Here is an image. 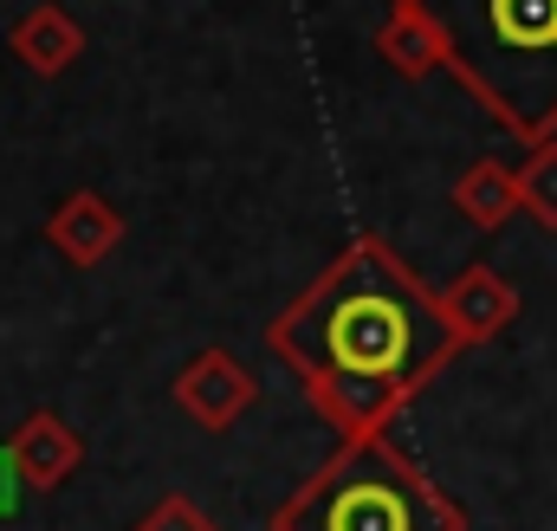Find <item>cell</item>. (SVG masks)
<instances>
[{"mask_svg": "<svg viewBox=\"0 0 557 531\" xmlns=\"http://www.w3.org/2000/svg\"><path fill=\"white\" fill-rule=\"evenodd\" d=\"M454 208H460L480 234L506 227V221L519 214V169H512V162H499V156L467 162V169H460V182H454Z\"/></svg>", "mask_w": 557, "mask_h": 531, "instance_id": "obj_9", "label": "cell"}, {"mask_svg": "<svg viewBox=\"0 0 557 531\" xmlns=\"http://www.w3.org/2000/svg\"><path fill=\"white\" fill-rule=\"evenodd\" d=\"M7 454H13V467H20V480H26V486H39V493H59V486L78 473V460H85V441H78V428H72L59 408H33V415L13 428Z\"/></svg>", "mask_w": 557, "mask_h": 531, "instance_id": "obj_6", "label": "cell"}, {"mask_svg": "<svg viewBox=\"0 0 557 531\" xmlns=\"http://www.w3.org/2000/svg\"><path fill=\"white\" fill-rule=\"evenodd\" d=\"M131 531H221V526H214V519H208L188 493H162V499H156V506H149Z\"/></svg>", "mask_w": 557, "mask_h": 531, "instance_id": "obj_11", "label": "cell"}, {"mask_svg": "<svg viewBox=\"0 0 557 531\" xmlns=\"http://www.w3.org/2000/svg\"><path fill=\"white\" fill-rule=\"evenodd\" d=\"M20 486H26V480H20V467H13V454L0 447V519H13V513H20Z\"/></svg>", "mask_w": 557, "mask_h": 531, "instance_id": "obj_12", "label": "cell"}, {"mask_svg": "<svg viewBox=\"0 0 557 531\" xmlns=\"http://www.w3.org/2000/svg\"><path fill=\"white\" fill-rule=\"evenodd\" d=\"M267 350L344 441H376L460 357V337L416 266L383 234H357L267 324Z\"/></svg>", "mask_w": 557, "mask_h": 531, "instance_id": "obj_1", "label": "cell"}, {"mask_svg": "<svg viewBox=\"0 0 557 531\" xmlns=\"http://www.w3.org/2000/svg\"><path fill=\"white\" fill-rule=\"evenodd\" d=\"M434 46V65L519 143L557 136V0H389Z\"/></svg>", "mask_w": 557, "mask_h": 531, "instance_id": "obj_2", "label": "cell"}, {"mask_svg": "<svg viewBox=\"0 0 557 531\" xmlns=\"http://www.w3.org/2000/svg\"><path fill=\"white\" fill-rule=\"evenodd\" d=\"M7 46H13V59L26 65V72H39V78H59L78 52H85V26L59 7V0H39V7H26L20 20H13V33H7Z\"/></svg>", "mask_w": 557, "mask_h": 531, "instance_id": "obj_8", "label": "cell"}, {"mask_svg": "<svg viewBox=\"0 0 557 531\" xmlns=\"http://www.w3.org/2000/svg\"><path fill=\"white\" fill-rule=\"evenodd\" d=\"M46 240L72 266H98L124 247V214L98 195V188H72L52 214H46Z\"/></svg>", "mask_w": 557, "mask_h": 531, "instance_id": "obj_7", "label": "cell"}, {"mask_svg": "<svg viewBox=\"0 0 557 531\" xmlns=\"http://www.w3.org/2000/svg\"><path fill=\"white\" fill-rule=\"evenodd\" d=\"M273 531H467V513L376 434L337 441V454L273 513Z\"/></svg>", "mask_w": 557, "mask_h": 531, "instance_id": "obj_3", "label": "cell"}, {"mask_svg": "<svg viewBox=\"0 0 557 531\" xmlns=\"http://www.w3.org/2000/svg\"><path fill=\"white\" fill-rule=\"evenodd\" d=\"M169 396H175V408H182L195 428L227 434V428L260 402V383H253V370H247L234 350H221V344H214V350H201V357L175 376V390H169Z\"/></svg>", "mask_w": 557, "mask_h": 531, "instance_id": "obj_4", "label": "cell"}, {"mask_svg": "<svg viewBox=\"0 0 557 531\" xmlns=\"http://www.w3.org/2000/svg\"><path fill=\"white\" fill-rule=\"evenodd\" d=\"M519 214H532L539 227L557 234V136L525 149V162H519Z\"/></svg>", "mask_w": 557, "mask_h": 531, "instance_id": "obj_10", "label": "cell"}, {"mask_svg": "<svg viewBox=\"0 0 557 531\" xmlns=\"http://www.w3.org/2000/svg\"><path fill=\"white\" fill-rule=\"evenodd\" d=\"M441 318H447V331L460 337V350H467V344H486V337H499V331L519 318V285L499 279L493 266H460V272L441 285Z\"/></svg>", "mask_w": 557, "mask_h": 531, "instance_id": "obj_5", "label": "cell"}]
</instances>
